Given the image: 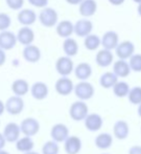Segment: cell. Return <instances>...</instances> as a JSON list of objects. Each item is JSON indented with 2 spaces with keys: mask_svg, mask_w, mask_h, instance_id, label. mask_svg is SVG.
<instances>
[{
  "mask_svg": "<svg viewBox=\"0 0 141 154\" xmlns=\"http://www.w3.org/2000/svg\"><path fill=\"white\" fill-rule=\"evenodd\" d=\"M88 114H89V107L83 101L73 102L70 105V107H69V116L75 122L84 121Z\"/></svg>",
  "mask_w": 141,
  "mask_h": 154,
  "instance_id": "obj_1",
  "label": "cell"
},
{
  "mask_svg": "<svg viewBox=\"0 0 141 154\" xmlns=\"http://www.w3.org/2000/svg\"><path fill=\"white\" fill-rule=\"evenodd\" d=\"M74 94L75 97L79 99V101H88L91 97H93L95 92L94 86L91 83L87 81H81L80 83H77L76 85L74 86Z\"/></svg>",
  "mask_w": 141,
  "mask_h": 154,
  "instance_id": "obj_2",
  "label": "cell"
},
{
  "mask_svg": "<svg viewBox=\"0 0 141 154\" xmlns=\"http://www.w3.org/2000/svg\"><path fill=\"white\" fill-rule=\"evenodd\" d=\"M19 126H20L21 133L24 136H28V137H32V136L37 135L41 128L39 121L34 118L24 119Z\"/></svg>",
  "mask_w": 141,
  "mask_h": 154,
  "instance_id": "obj_3",
  "label": "cell"
},
{
  "mask_svg": "<svg viewBox=\"0 0 141 154\" xmlns=\"http://www.w3.org/2000/svg\"><path fill=\"white\" fill-rule=\"evenodd\" d=\"M4 106H5V111L10 116H18L24 110L25 107L23 99L17 95H12L8 97L4 103Z\"/></svg>",
  "mask_w": 141,
  "mask_h": 154,
  "instance_id": "obj_4",
  "label": "cell"
},
{
  "mask_svg": "<svg viewBox=\"0 0 141 154\" xmlns=\"http://www.w3.org/2000/svg\"><path fill=\"white\" fill-rule=\"evenodd\" d=\"M58 13L52 8H44L39 15L40 23L45 27H53L58 23Z\"/></svg>",
  "mask_w": 141,
  "mask_h": 154,
  "instance_id": "obj_5",
  "label": "cell"
},
{
  "mask_svg": "<svg viewBox=\"0 0 141 154\" xmlns=\"http://www.w3.org/2000/svg\"><path fill=\"white\" fill-rule=\"evenodd\" d=\"M56 70L62 77H68L74 70L72 59L69 57H60L56 62Z\"/></svg>",
  "mask_w": 141,
  "mask_h": 154,
  "instance_id": "obj_6",
  "label": "cell"
},
{
  "mask_svg": "<svg viewBox=\"0 0 141 154\" xmlns=\"http://www.w3.org/2000/svg\"><path fill=\"white\" fill-rule=\"evenodd\" d=\"M2 135L5 138L6 143H16L21 135L20 126L15 122L8 123L2 131Z\"/></svg>",
  "mask_w": 141,
  "mask_h": 154,
  "instance_id": "obj_7",
  "label": "cell"
},
{
  "mask_svg": "<svg viewBox=\"0 0 141 154\" xmlns=\"http://www.w3.org/2000/svg\"><path fill=\"white\" fill-rule=\"evenodd\" d=\"M50 136L53 142L58 143H64L69 136V129L65 124L58 123L51 127L50 130Z\"/></svg>",
  "mask_w": 141,
  "mask_h": 154,
  "instance_id": "obj_8",
  "label": "cell"
},
{
  "mask_svg": "<svg viewBox=\"0 0 141 154\" xmlns=\"http://www.w3.org/2000/svg\"><path fill=\"white\" fill-rule=\"evenodd\" d=\"M116 56L119 58V60H127L130 59L132 56L134 55L135 51V45L133 44V42L129 40L122 41L121 43H118L116 48Z\"/></svg>",
  "mask_w": 141,
  "mask_h": 154,
  "instance_id": "obj_9",
  "label": "cell"
},
{
  "mask_svg": "<svg viewBox=\"0 0 141 154\" xmlns=\"http://www.w3.org/2000/svg\"><path fill=\"white\" fill-rule=\"evenodd\" d=\"M56 91L60 95L66 97L73 92L74 89V84H73L72 80L69 79L68 77H62L56 82L55 84Z\"/></svg>",
  "mask_w": 141,
  "mask_h": 154,
  "instance_id": "obj_10",
  "label": "cell"
},
{
  "mask_svg": "<svg viewBox=\"0 0 141 154\" xmlns=\"http://www.w3.org/2000/svg\"><path fill=\"white\" fill-rule=\"evenodd\" d=\"M83 148L82 140L76 135H69L64 142V150L67 154H79Z\"/></svg>",
  "mask_w": 141,
  "mask_h": 154,
  "instance_id": "obj_11",
  "label": "cell"
},
{
  "mask_svg": "<svg viewBox=\"0 0 141 154\" xmlns=\"http://www.w3.org/2000/svg\"><path fill=\"white\" fill-rule=\"evenodd\" d=\"M84 124L88 131L96 132L101 129L104 125V120L98 113H89L84 120Z\"/></svg>",
  "mask_w": 141,
  "mask_h": 154,
  "instance_id": "obj_12",
  "label": "cell"
},
{
  "mask_svg": "<svg viewBox=\"0 0 141 154\" xmlns=\"http://www.w3.org/2000/svg\"><path fill=\"white\" fill-rule=\"evenodd\" d=\"M29 91H30L32 97H34V100H37V101H42V100H45L48 97L49 89L46 83L39 81L32 84V87L29 88Z\"/></svg>",
  "mask_w": 141,
  "mask_h": 154,
  "instance_id": "obj_13",
  "label": "cell"
},
{
  "mask_svg": "<svg viewBox=\"0 0 141 154\" xmlns=\"http://www.w3.org/2000/svg\"><path fill=\"white\" fill-rule=\"evenodd\" d=\"M17 43V37L14 32L4 31L0 32V49L10 51L15 47Z\"/></svg>",
  "mask_w": 141,
  "mask_h": 154,
  "instance_id": "obj_14",
  "label": "cell"
},
{
  "mask_svg": "<svg viewBox=\"0 0 141 154\" xmlns=\"http://www.w3.org/2000/svg\"><path fill=\"white\" fill-rule=\"evenodd\" d=\"M119 43V37L116 34V32L109 31L105 32L103 38L100 39V45H103L104 49L111 51L112 49H115Z\"/></svg>",
  "mask_w": 141,
  "mask_h": 154,
  "instance_id": "obj_15",
  "label": "cell"
},
{
  "mask_svg": "<svg viewBox=\"0 0 141 154\" xmlns=\"http://www.w3.org/2000/svg\"><path fill=\"white\" fill-rule=\"evenodd\" d=\"M113 134L119 140H123L130 134V126L124 120L116 121L113 126Z\"/></svg>",
  "mask_w": 141,
  "mask_h": 154,
  "instance_id": "obj_16",
  "label": "cell"
},
{
  "mask_svg": "<svg viewBox=\"0 0 141 154\" xmlns=\"http://www.w3.org/2000/svg\"><path fill=\"white\" fill-rule=\"evenodd\" d=\"M93 29V24L88 19H81L74 24L73 32L79 37H84L86 38L87 36L91 34Z\"/></svg>",
  "mask_w": 141,
  "mask_h": 154,
  "instance_id": "obj_17",
  "label": "cell"
},
{
  "mask_svg": "<svg viewBox=\"0 0 141 154\" xmlns=\"http://www.w3.org/2000/svg\"><path fill=\"white\" fill-rule=\"evenodd\" d=\"M23 58H24L25 61L29 63H37L40 61L41 59V51L38 46L36 45H27L23 49Z\"/></svg>",
  "mask_w": 141,
  "mask_h": 154,
  "instance_id": "obj_18",
  "label": "cell"
},
{
  "mask_svg": "<svg viewBox=\"0 0 141 154\" xmlns=\"http://www.w3.org/2000/svg\"><path fill=\"white\" fill-rule=\"evenodd\" d=\"M17 41L21 43L24 46L32 44V41L34 40V32L29 26H23L19 29L17 34Z\"/></svg>",
  "mask_w": 141,
  "mask_h": 154,
  "instance_id": "obj_19",
  "label": "cell"
},
{
  "mask_svg": "<svg viewBox=\"0 0 141 154\" xmlns=\"http://www.w3.org/2000/svg\"><path fill=\"white\" fill-rule=\"evenodd\" d=\"M97 11V2L95 0H83L80 4L79 12L83 17H92Z\"/></svg>",
  "mask_w": 141,
  "mask_h": 154,
  "instance_id": "obj_20",
  "label": "cell"
},
{
  "mask_svg": "<svg viewBox=\"0 0 141 154\" xmlns=\"http://www.w3.org/2000/svg\"><path fill=\"white\" fill-rule=\"evenodd\" d=\"M74 75L81 81H87L92 75V67L87 62L80 63L75 66Z\"/></svg>",
  "mask_w": 141,
  "mask_h": 154,
  "instance_id": "obj_21",
  "label": "cell"
},
{
  "mask_svg": "<svg viewBox=\"0 0 141 154\" xmlns=\"http://www.w3.org/2000/svg\"><path fill=\"white\" fill-rule=\"evenodd\" d=\"M15 147L16 149L21 153H27L34 150V142L32 137H28V136H20L16 143H15Z\"/></svg>",
  "mask_w": 141,
  "mask_h": 154,
  "instance_id": "obj_22",
  "label": "cell"
},
{
  "mask_svg": "<svg viewBox=\"0 0 141 154\" xmlns=\"http://www.w3.org/2000/svg\"><path fill=\"white\" fill-rule=\"evenodd\" d=\"M29 84L24 79H17L12 84V91L14 93V95H17V97H22L23 95L27 94L28 91H29Z\"/></svg>",
  "mask_w": 141,
  "mask_h": 154,
  "instance_id": "obj_23",
  "label": "cell"
},
{
  "mask_svg": "<svg viewBox=\"0 0 141 154\" xmlns=\"http://www.w3.org/2000/svg\"><path fill=\"white\" fill-rule=\"evenodd\" d=\"M37 20V15L34 11L30 10V8H24V10L20 11L18 14V21L23 25V26H29V25L34 24Z\"/></svg>",
  "mask_w": 141,
  "mask_h": 154,
  "instance_id": "obj_24",
  "label": "cell"
},
{
  "mask_svg": "<svg viewBox=\"0 0 141 154\" xmlns=\"http://www.w3.org/2000/svg\"><path fill=\"white\" fill-rule=\"evenodd\" d=\"M94 144L100 150H107V149L111 148V146L113 145V136L110 133H107V132L99 133L95 137Z\"/></svg>",
  "mask_w": 141,
  "mask_h": 154,
  "instance_id": "obj_25",
  "label": "cell"
},
{
  "mask_svg": "<svg viewBox=\"0 0 141 154\" xmlns=\"http://www.w3.org/2000/svg\"><path fill=\"white\" fill-rule=\"evenodd\" d=\"M113 73L117 78H127L131 73V68L129 66V63L124 60H118L113 65Z\"/></svg>",
  "mask_w": 141,
  "mask_h": 154,
  "instance_id": "obj_26",
  "label": "cell"
},
{
  "mask_svg": "<svg viewBox=\"0 0 141 154\" xmlns=\"http://www.w3.org/2000/svg\"><path fill=\"white\" fill-rule=\"evenodd\" d=\"M73 29H74V25L71 21L63 20L56 25V34L61 38H70V36L73 34Z\"/></svg>",
  "mask_w": 141,
  "mask_h": 154,
  "instance_id": "obj_27",
  "label": "cell"
},
{
  "mask_svg": "<svg viewBox=\"0 0 141 154\" xmlns=\"http://www.w3.org/2000/svg\"><path fill=\"white\" fill-rule=\"evenodd\" d=\"M113 54L110 51L107 49H100L98 53L96 54V57H95V61L96 64L100 67H108L113 63Z\"/></svg>",
  "mask_w": 141,
  "mask_h": 154,
  "instance_id": "obj_28",
  "label": "cell"
},
{
  "mask_svg": "<svg viewBox=\"0 0 141 154\" xmlns=\"http://www.w3.org/2000/svg\"><path fill=\"white\" fill-rule=\"evenodd\" d=\"M63 51L66 54V57H74L79 53V44L72 38H67L63 42Z\"/></svg>",
  "mask_w": 141,
  "mask_h": 154,
  "instance_id": "obj_29",
  "label": "cell"
},
{
  "mask_svg": "<svg viewBox=\"0 0 141 154\" xmlns=\"http://www.w3.org/2000/svg\"><path fill=\"white\" fill-rule=\"evenodd\" d=\"M118 82V78L112 72V71H107V72L103 73L101 77L99 78V84L103 88L105 89H109L113 88V86Z\"/></svg>",
  "mask_w": 141,
  "mask_h": 154,
  "instance_id": "obj_30",
  "label": "cell"
},
{
  "mask_svg": "<svg viewBox=\"0 0 141 154\" xmlns=\"http://www.w3.org/2000/svg\"><path fill=\"white\" fill-rule=\"evenodd\" d=\"M113 93L115 94V97H128L130 91V85L127 83V82L123 81H118L114 86H113Z\"/></svg>",
  "mask_w": 141,
  "mask_h": 154,
  "instance_id": "obj_31",
  "label": "cell"
},
{
  "mask_svg": "<svg viewBox=\"0 0 141 154\" xmlns=\"http://www.w3.org/2000/svg\"><path fill=\"white\" fill-rule=\"evenodd\" d=\"M84 45L88 51H96L100 45V38L97 35L90 34L85 38Z\"/></svg>",
  "mask_w": 141,
  "mask_h": 154,
  "instance_id": "obj_32",
  "label": "cell"
},
{
  "mask_svg": "<svg viewBox=\"0 0 141 154\" xmlns=\"http://www.w3.org/2000/svg\"><path fill=\"white\" fill-rule=\"evenodd\" d=\"M129 102L133 105H140L141 104V86H135L131 88L128 94Z\"/></svg>",
  "mask_w": 141,
  "mask_h": 154,
  "instance_id": "obj_33",
  "label": "cell"
},
{
  "mask_svg": "<svg viewBox=\"0 0 141 154\" xmlns=\"http://www.w3.org/2000/svg\"><path fill=\"white\" fill-rule=\"evenodd\" d=\"M60 153V146L58 143L51 140H47L42 147L41 154H58Z\"/></svg>",
  "mask_w": 141,
  "mask_h": 154,
  "instance_id": "obj_34",
  "label": "cell"
},
{
  "mask_svg": "<svg viewBox=\"0 0 141 154\" xmlns=\"http://www.w3.org/2000/svg\"><path fill=\"white\" fill-rule=\"evenodd\" d=\"M129 66L131 70L135 72H141V55L140 54H134L129 61Z\"/></svg>",
  "mask_w": 141,
  "mask_h": 154,
  "instance_id": "obj_35",
  "label": "cell"
},
{
  "mask_svg": "<svg viewBox=\"0 0 141 154\" xmlns=\"http://www.w3.org/2000/svg\"><path fill=\"white\" fill-rule=\"evenodd\" d=\"M12 19L5 13H0V32L8 31V29L10 26Z\"/></svg>",
  "mask_w": 141,
  "mask_h": 154,
  "instance_id": "obj_36",
  "label": "cell"
},
{
  "mask_svg": "<svg viewBox=\"0 0 141 154\" xmlns=\"http://www.w3.org/2000/svg\"><path fill=\"white\" fill-rule=\"evenodd\" d=\"M5 2L8 8L14 11L22 8L23 4H24V0H5Z\"/></svg>",
  "mask_w": 141,
  "mask_h": 154,
  "instance_id": "obj_37",
  "label": "cell"
},
{
  "mask_svg": "<svg viewBox=\"0 0 141 154\" xmlns=\"http://www.w3.org/2000/svg\"><path fill=\"white\" fill-rule=\"evenodd\" d=\"M29 4H32V6H36V8H44L48 4V0H28Z\"/></svg>",
  "mask_w": 141,
  "mask_h": 154,
  "instance_id": "obj_38",
  "label": "cell"
},
{
  "mask_svg": "<svg viewBox=\"0 0 141 154\" xmlns=\"http://www.w3.org/2000/svg\"><path fill=\"white\" fill-rule=\"evenodd\" d=\"M129 154H141V146L135 145L129 149Z\"/></svg>",
  "mask_w": 141,
  "mask_h": 154,
  "instance_id": "obj_39",
  "label": "cell"
},
{
  "mask_svg": "<svg viewBox=\"0 0 141 154\" xmlns=\"http://www.w3.org/2000/svg\"><path fill=\"white\" fill-rule=\"evenodd\" d=\"M6 61V55H5V51L0 49V67L5 63Z\"/></svg>",
  "mask_w": 141,
  "mask_h": 154,
  "instance_id": "obj_40",
  "label": "cell"
},
{
  "mask_svg": "<svg viewBox=\"0 0 141 154\" xmlns=\"http://www.w3.org/2000/svg\"><path fill=\"white\" fill-rule=\"evenodd\" d=\"M6 145V140L5 138L3 137V135H2V133L0 132V150H2V149H4V147H5Z\"/></svg>",
  "mask_w": 141,
  "mask_h": 154,
  "instance_id": "obj_41",
  "label": "cell"
},
{
  "mask_svg": "<svg viewBox=\"0 0 141 154\" xmlns=\"http://www.w3.org/2000/svg\"><path fill=\"white\" fill-rule=\"evenodd\" d=\"M108 1H109L111 4H113V5L118 6V5H121V4L123 3V2H124V0H108Z\"/></svg>",
  "mask_w": 141,
  "mask_h": 154,
  "instance_id": "obj_42",
  "label": "cell"
},
{
  "mask_svg": "<svg viewBox=\"0 0 141 154\" xmlns=\"http://www.w3.org/2000/svg\"><path fill=\"white\" fill-rule=\"evenodd\" d=\"M5 112V106H4V102H2L0 100V116Z\"/></svg>",
  "mask_w": 141,
  "mask_h": 154,
  "instance_id": "obj_43",
  "label": "cell"
},
{
  "mask_svg": "<svg viewBox=\"0 0 141 154\" xmlns=\"http://www.w3.org/2000/svg\"><path fill=\"white\" fill-rule=\"evenodd\" d=\"M83 0H66V2H68L69 4H72V5H76V4H81V2Z\"/></svg>",
  "mask_w": 141,
  "mask_h": 154,
  "instance_id": "obj_44",
  "label": "cell"
},
{
  "mask_svg": "<svg viewBox=\"0 0 141 154\" xmlns=\"http://www.w3.org/2000/svg\"><path fill=\"white\" fill-rule=\"evenodd\" d=\"M137 113H138V116H139V118H141V104H140V105H138Z\"/></svg>",
  "mask_w": 141,
  "mask_h": 154,
  "instance_id": "obj_45",
  "label": "cell"
},
{
  "mask_svg": "<svg viewBox=\"0 0 141 154\" xmlns=\"http://www.w3.org/2000/svg\"><path fill=\"white\" fill-rule=\"evenodd\" d=\"M137 13H138V15L141 17V3L138 4V6H137Z\"/></svg>",
  "mask_w": 141,
  "mask_h": 154,
  "instance_id": "obj_46",
  "label": "cell"
},
{
  "mask_svg": "<svg viewBox=\"0 0 141 154\" xmlns=\"http://www.w3.org/2000/svg\"><path fill=\"white\" fill-rule=\"evenodd\" d=\"M0 154H10L8 151H5L4 149H2V150H0Z\"/></svg>",
  "mask_w": 141,
  "mask_h": 154,
  "instance_id": "obj_47",
  "label": "cell"
},
{
  "mask_svg": "<svg viewBox=\"0 0 141 154\" xmlns=\"http://www.w3.org/2000/svg\"><path fill=\"white\" fill-rule=\"evenodd\" d=\"M24 154H41V153H39V152H36V151H30V152H27V153H24Z\"/></svg>",
  "mask_w": 141,
  "mask_h": 154,
  "instance_id": "obj_48",
  "label": "cell"
},
{
  "mask_svg": "<svg viewBox=\"0 0 141 154\" xmlns=\"http://www.w3.org/2000/svg\"><path fill=\"white\" fill-rule=\"evenodd\" d=\"M134 2H136V3H138V4H140L141 3V0H133Z\"/></svg>",
  "mask_w": 141,
  "mask_h": 154,
  "instance_id": "obj_49",
  "label": "cell"
},
{
  "mask_svg": "<svg viewBox=\"0 0 141 154\" xmlns=\"http://www.w3.org/2000/svg\"><path fill=\"white\" fill-rule=\"evenodd\" d=\"M104 154H108V153H104Z\"/></svg>",
  "mask_w": 141,
  "mask_h": 154,
  "instance_id": "obj_50",
  "label": "cell"
}]
</instances>
